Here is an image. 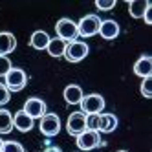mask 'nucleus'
Listing matches in <instances>:
<instances>
[{"mask_svg": "<svg viewBox=\"0 0 152 152\" xmlns=\"http://www.w3.org/2000/svg\"><path fill=\"white\" fill-rule=\"evenodd\" d=\"M4 79H6L4 84L7 86L9 92H20V90H24V86L28 84V75L22 68H11Z\"/></svg>", "mask_w": 152, "mask_h": 152, "instance_id": "nucleus-1", "label": "nucleus"}, {"mask_svg": "<svg viewBox=\"0 0 152 152\" xmlns=\"http://www.w3.org/2000/svg\"><path fill=\"white\" fill-rule=\"evenodd\" d=\"M39 128H40L42 136H46V137L57 136V134L61 132V119H59V115L53 114V112H46L44 115L40 117Z\"/></svg>", "mask_w": 152, "mask_h": 152, "instance_id": "nucleus-2", "label": "nucleus"}, {"mask_svg": "<svg viewBox=\"0 0 152 152\" xmlns=\"http://www.w3.org/2000/svg\"><path fill=\"white\" fill-rule=\"evenodd\" d=\"M88 44L83 40H72L66 44V51H64V57H66V61L70 62H81L83 59H86V55H88Z\"/></svg>", "mask_w": 152, "mask_h": 152, "instance_id": "nucleus-3", "label": "nucleus"}, {"mask_svg": "<svg viewBox=\"0 0 152 152\" xmlns=\"http://www.w3.org/2000/svg\"><path fill=\"white\" fill-rule=\"evenodd\" d=\"M55 33L61 40L64 42H72V40H77L79 37V31H77V24L70 18H61L59 22L55 24Z\"/></svg>", "mask_w": 152, "mask_h": 152, "instance_id": "nucleus-4", "label": "nucleus"}, {"mask_svg": "<svg viewBox=\"0 0 152 152\" xmlns=\"http://www.w3.org/2000/svg\"><path fill=\"white\" fill-rule=\"evenodd\" d=\"M104 110V97L99 94H88L81 101V112L84 115L88 114H103Z\"/></svg>", "mask_w": 152, "mask_h": 152, "instance_id": "nucleus-5", "label": "nucleus"}, {"mask_svg": "<svg viewBox=\"0 0 152 152\" xmlns=\"http://www.w3.org/2000/svg\"><path fill=\"white\" fill-rule=\"evenodd\" d=\"M99 26H101V18L97 15H84L77 24V31L81 37L88 39V37H94L99 33Z\"/></svg>", "mask_w": 152, "mask_h": 152, "instance_id": "nucleus-6", "label": "nucleus"}, {"mask_svg": "<svg viewBox=\"0 0 152 152\" xmlns=\"http://www.w3.org/2000/svg\"><path fill=\"white\" fill-rule=\"evenodd\" d=\"M79 150H94L101 145V134L99 132H92V130H84L83 134L75 137Z\"/></svg>", "mask_w": 152, "mask_h": 152, "instance_id": "nucleus-7", "label": "nucleus"}, {"mask_svg": "<svg viewBox=\"0 0 152 152\" xmlns=\"http://www.w3.org/2000/svg\"><path fill=\"white\" fill-rule=\"evenodd\" d=\"M66 130H68L70 136H75V137H77L79 134H83L86 130V115L83 112L70 114L68 121H66Z\"/></svg>", "mask_w": 152, "mask_h": 152, "instance_id": "nucleus-8", "label": "nucleus"}, {"mask_svg": "<svg viewBox=\"0 0 152 152\" xmlns=\"http://www.w3.org/2000/svg\"><path fill=\"white\" fill-rule=\"evenodd\" d=\"M22 110L35 121V119H40L42 115L46 114V103L42 99H39V97H29V99L24 103Z\"/></svg>", "mask_w": 152, "mask_h": 152, "instance_id": "nucleus-9", "label": "nucleus"}, {"mask_svg": "<svg viewBox=\"0 0 152 152\" xmlns=\"http://www.w3.org/2000/svg\"><path fill=\"white\" fill-rule=\"evenodd\" d=\"M119 31H121V28H119V24L115 22V20L108 18V20H101V26H99V35L104 39V40H114L119 37Z\"/></svg>", "mask_w": 152, "mask_h": 152, "instance_id": "nucleus-10", "label": "nucleus"}, {"mask_svg": "<svg viewBox=\"0 0 152 152\" xmlns=\"http://www.w3.org/2000/svg\"><path fill=\"white\" fill-rule=\"evenodd\" d=\"M33 125H35V121L24 110H18L13 115V128H17L18 132H29V130L33 128Z\"/></svg>", "mask_w": 152, "mask_h": 152, "instance_id": "nucleus-11", "label": "nucleus"}, {"mask_svg": "<svg viewBox=\"0 0 152 152\" xmlns=\"http://www.w3.org/2000/svg\"><path fill=\"white\" fill-rule=\"evenodd\" d=\"M17 48V39L13 33L9 31H0V55L7 57L11 51H15Z\"/></svg>", "mask_w": 152, "mask_h": 152, "instance_id": "nucleus-12", "label": "nucleus"}, {"mask_svg": "<svg viewBox=\"0 0 152 152\" xmlns=\"http://www.w3.org/2000/svg\"><path fill=\"white\" fill-rule=\"evenodd\" d=\"M134 73L137 77H150L152 75V57L150 55H141L134 64Z\"/></svg>", "mask_w": 152, "mask_h": 152, "instance_id": "nucleus-13", "label": "nucleus"}, {"mask_svg": "<svg viewBox=\"0 0 152 152\" xmlns=\"http://www.w3.org/2000/svg\"><path fill=\"white\" fill-rule=\"evenodd\" d=\"M62 95H64V101H66L68 104H81L83 97H84L83 88L79 84H68L66 88H64Z\"/></svg>", "mask_w": 152, "mask_h": 152, "instance_id": "nucleus-14", "label": "nucleus"}, {"mask_svg": "<svg viewBox=\"0 0 152 152\" xmlns=\"http://www.w3.org/2000/svg\"><path fill=\"white\" fill-rule=\"evenodd\" d=\"M117 117L115 114H110V112H104V114H99V134H110L117 128Z\"/></svg>", "mask_w": 152, "mask_h": 152, "instance_id": "nucleus-15", "label": "nucleus"}, {"mask_svg": "<svg viewBox=\"0 0 152 152\" xmlns=\"http://www.w3.org/2000/svg\"><path fill=\"white\" fill-rule=\"evenodd\" d=\"M48 44H50V35L44 29H37V31L31 33V37H29V46L31 48H35V50L40 51V50H46Z\"/></svg>", "mask_w": 152, "mask_h": 152, "instance_id": "nucleus-16", "label": "nucleus"}, {"mask_svg": "<svg viewBox=\"0 0 152 152\" xmlns=\"http://www.w3.org/2000/svg\"><path fill=\"white\" fill-rule=\"evenodd\" d=\"M148 6H150L148 0H130L128 2V13L134 18H143Z\"/></svg>", "mask_w": 152, "mask_h": 152, "instance_id": "nucleus-17", "label": "nucleus"}, {"mask_svg": "<svg viewBox=\"0 0 152 152\" xmlns=\"http://www.w3.org/2000/svg\"><path fill=\"white\" fill-rule=\"evenodd\" d=\"M66 44H68V42L61 40L59 37H55V39H50V44H48L46 51L50 53L51 57H55V59H59V57H64V51H66Z\"/></svg>", "mask_w": 152, "mask_h": 152, "instance_id": "nucleus-18", "label": "nucleus"}, {"mask_svg": "<svg viewBox=\"0 0 152 152\" xmlns=\"http://www.w3.org/2000/svg\"><path fill=\"white\" fill-rule=\"evenodd\" d=\"M11 130H13V114L6 108H0V134H9Z\"/></svg>", "mask_w": 152, "mask_h": 152, "instance_id": "nucleus-19", "label": "nucleus"}, {"mask_svg": "<svg viewBox=\"0 0 152 152\" xmlns=\"http://www.w3.org/2000/svg\"><path fill=\"white\" fill-rule=\"evenodd\" d=\"M86 130L99 132V114H88L86 115Z\"/></svg>", "mask_w": 152, "mask_h": 152, "instance_id": "nucleus-20", "label": "nucleus"}, {"mask_svg": "<svg viewBox=\"0 0 152 152\" xmlns=\"http://www.w3.org/2000/svg\"><path fill=\"white\" fill-rule=\"evenodd\" d=\"M2 152H24V147L18 141H4Z\"/></svg>", "mask_w": 152, "mask_h": 152, "instance_id": "nucleus-21", "label": "nucleus"}, {"mask_svg": "<svg viewBox=\"0 0 152 152\" xmlns=\"http://www.w3.org/2000/svg\"><path fill=\"white\" fill-rule=\"evenodd\" d=\"M141 94H143V97H147V99L152 97V75L143 79V83H141Z\"/></svg>", "mask_w": 152, "mask_h": 152, "instance_id": "nucleus-22", "label": "nucleus"}, {"mask_svg": "<svg viewBox=\"0 0 152 152\" xmlns=\"http://www.w3.org/2000/svg\"><path fill=\"white\" fill-rule=\"evenodd\" d=\"M95 7L99 9V11H110V9L115 7V0H97Z\"/></svg>", "mask_w": 152, "mask_h": 152, "instance_id": "nucleus-23", "label": "nucleus"}, {"mask_svg": "<svg viewBox=\"0 0 152 152\" xmlns=\"http://www.w3.org/2000/svg\"><path fill=\"white\" fill-rule=\"evenodd\" d=\"M13 68V64H11V61H9L7 57H2L0 55V77H6L7 75V72Z\"/></svg>", "mask_w": 152, "mask_h": 152, "instance_id": "nucleus-24", "label": "nucleus"}, {"mask_svg": "<svg viewBox=\"0 0 152 152\" xmlns=\"http://www.w3.org/2000/svg\"><path fill=\"white\" fill-rule=\"evenodd\" d=\"M9 99H11V92L7 90V86H6L4 83H0V106L7 104Z\"/></svg>", "mask_w": 152, "mask_h": 152, "instance_id": "nucleus-25", "label": "nucleus"}, {"mask_svg": "<svg viewBox=\"0 0 152 152\" xmlns=\"http://www.w3.org/2000/svg\"><path fill=\"white\" fill-rule=\"evenodd\" d=\"M143 20H145V22L150 26L152 24V4L147 7V11H145V15H143Z\"/></svg>", "mask_w": 152, "mask_h": 152, "instance_id": "nucleus-26", "label": "nucleus"}, {"mask_svg": "<svg viewBox=\"0 0 152 152\" xmlns=\"http://www.w3.org/2000/svg\"><path fill=\"white\" fill-rule=\"evenodd\" d=\"M44 152H62V148L61 147H48V148H44Z\"/></svg>", "mask_w": 152, "mask_h": 152, "instance_id": "nucleus-27", "label": "nucleus"}, {"mask_svg": "<svg viewBox=\"0 0 152 152\" xmlns=\"http://www.w3.org/2000/svg\"><path fill=\"white\" fill-rule=\"evenodd\" d=\"M2 147H4V141H2V137H0V152H2Z\"/></svg>", "mask_w": 152, "mask_h": 152, "instance_id": "nucleus-28", "label": "nucleus"}, {"mask_svg": "<svg viewBox=\"0 0 152 152\" xmlns=\"http://www.w3.org/2000/svg\"><path fill=\"white\" fill-rule=\"evenodd\" d=\"M117 152H126V150H117Z\"/></svg>", "mask_w": 152, "mask_h": 152, "instance_id": "nucleus-29", "label": "nucleus"}]
</instances>
